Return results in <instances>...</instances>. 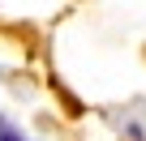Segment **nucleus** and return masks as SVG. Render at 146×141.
I'll list each match as a JSON object with an SVG mask.
<instances>
[{"label": "nucleus", "mask_w": 146, "mask_h": 141, "mask_svg": "<svg viewBox=\"0 0 146 141\" xmlns=\"http://www.w3.org/2000/svg\"><path fill=\"white\" fill-rule=\"evenodd\" d=\"M0 141H26L17 128H9V124H0Z\"/></svg>", "instance_id": "nucleus-1"}]
</instances>
